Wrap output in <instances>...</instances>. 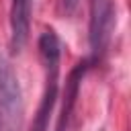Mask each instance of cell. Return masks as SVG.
Returning a JSON list of instances; mask_svg holds the SVG:
<instances>
[{
  "label": "cell",
  "mask_w": 131,
  "mask_h": 131,
  "mask_svg": "<svg viewBox=\"0 0 131 131\" xmlns=\"http://www.w3.org/2000/svg\"><path fill=\"white\" fill-rule=\"evenodd\" d=\"M39 55L45 68V90L39 102V108L33 119L31 131H47L49 129V115L53 111L57 98V74H59V55H61V41L55 31L47 29L39 37Z\"/></svg>",
  "instance_id": "cell-1"
},
{
  "label": "cell",
  "mask_w": 131,
  "mask_h": 131,
  "mask_svg": "<svg viewBox=\"0 0 131 131\" xmlns=\"http://www.w3.org/2000/svg\"><path fill=\"white\" fill-rule=\"evenodd\" d=\"M23 90L10 61L0 55V131H20L23 127Z\"/></svg>",
  "instance_id": "cell-2"
},
{
  "label": "cell",
  "mask_w": 131,
  "mask_h": 131,
  "mask_svg": "<svg viewBox=\"0 0 131 131\" xmlns=\"http://www.w3.org/2000/svg\"><path fill=\"white\" fill-rule=\"evenodd\" d=\"M90 16H88V43H90V59L100 63L115 29V0H90Z\"/></svg>",
  "instance_id": "cell-3"
},
{
  "label": "cell",
  "mask_w": 131,
  "mask_h": 131,
  "mask_svg": "<svg viewBox=\"0 0 131 131\" xmlns=\"http://www.w3.org/2000/svg\"><path fill=\"white\" fill-rule=\"evenodd\" d=\"M33 0H10V49L20 53L29 41Z\"/></svg>",
  "instance_id": "cell-4"
},
{
  "label": "cell",
  "mask_w": 131,
  "mask_h": 131,
  "mask_svg": "<svg viewBox=\"0 0 131 131\" xmlns=\"http://www.w3.org/2000/svg\"><path fill=\"white\" fill-rule=\"evenodd\" d=\"M96 66L90 57L76 63V68L70 72L68 76V82H66V94H63V106H61V113H59V121H57V127L55 131H68L70 127V121H72V113H74V106H76V100H78V92H80V82L82 78L86 76V72Z\"/></svg>",
  "instance_id": "cell-5"
},
{
  "label": "cell",
  "mask_w": 131,
  "mask_h": 131,
  "mask_svg": "<svg viewBox=\"0 0 131 131\" xmlns=\"http://www.w3.org/2000/svg\"><path fill=\"white\" fill-rule=\"evenodd\" d=\"M76 4H78V0H63V8H66V12H74Z\"/></svg>",
  "instance_id": "cell-6"
}]
</instances>
